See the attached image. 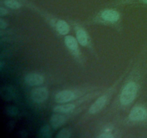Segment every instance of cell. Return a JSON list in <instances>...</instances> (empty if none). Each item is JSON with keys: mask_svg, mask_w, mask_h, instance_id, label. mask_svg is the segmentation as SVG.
Wrapping results in <instances>:
<instances>
[{"mask_svg": "<svg viewBox=\"0 0 147 138\" xmlns=\"http://www.w3.org/2000/svg\"><path fill=\"white\" fill-rule=\"evenodd\" d=\"M7 14H8V10L4 8L3 7H0V16H1V17L7 15Z\"/></svg>", "mask_w": 147, "mask_h": 138, "instance_id": "17", "label": "cell"}, {"mask_svg": "<svg viewBox=\"0 0 147 138\" xmlns=\"http://www.w3.org/2000/svg\"><path fill=\"white\" fill-rule=\"evenodd\" d=\"M76 37H77L78 42L80 43L81 45L86 46L88 43V38L86 32L83 30H78L76 32Z\"/></svg>", "mask_w": 147, "mask_h": 138, "instance_id": "11", "label": "cell"}, {"mask_svg": "<svg viewBox=\"0 0 147 138\" xmlns=\"http://www.w3.org/2000/svg\"><path fill=\"white\" fill-rule=\"evenodd\" d=\"M4 4L6 7L13 9H17L22 7L21 4L17 0H4Z\"/></svg>", "mask_w": 147, "mask_h": 138, "instance_id": "13", "label": "cell"}, {"mask_svg": "<svg viewBox=\"0 0 147 138\" xmlns=\"http://www.w3.org/2000/svg\"><path fill=\"white\" fill-rule=\"evenodd\" d=\"M99 138H113V135L112 134L109 133V132H104V133H102L101 135H100L98 136Z\"/></svg>", "mask_w": 147, "mask_h": 138, "instance_id": "16", "label": "cell"}, {"mask_svg": "<svg viewBox=\"0 0 147 138\" xmlns=\"http://www.w3.org/2000/svg\"><path fill=\"white\" fill-rule=\"evenodd\" d=\"M74 99V93H73L72 91L69 90H65L58 92V93L55 95V101L60 103H66V102L70 101L73 100V99Z\"/></svg>", "mask_w": 147, "mask_h": 138, "instance_id": "5", "label": "cell"}, {"mask_svg": "<svg viewBox=\"0 0 147 138\" xmlns=\"http://www.w3.org/2000/svg\"><path fill=\"white\" fill-rule=\"evenodd\" d=\"M25 82L32 86H40L44 82V78L42 75L36 73H31L25 76Z\"/></svg>", "mask_w": 147, "mask_h": 138, "instance_id": "4", "label": "cell"}, {"mask_svg": "<svg viewBox=\"0 0 147 138\" xmlns=\"http://www.w3.org/2000/svg\"><path fill=\"white\" fill-rule=\"evenodd\" d=\"M52 135V130L50 127L47 125L43 126L40 129V132H39V136L42 137H50Z\"/></svg>", "mask_w": 147, "mask_h": 138, "instance_id": "14", "label": "cell"}, {"mask_svg": "<svg viewBox=\"0 0 147 138\" xmlns=\"http://www.w3.org/2000/svg\"><path fill=\"white\" fill-rule=\"evenodd\" d=\"M146 117V110L142 106H135L129 114V119L132 121H142Z\"/></svg>", "mask_w": 147, "mask_h": 138, "instance_id": "3", "label": "cell"}, {"mask_svg": "<svg viewBox=\"0 0 147 138\" xmlns=\"http://www.w3.org/2000/svg\"><path fill=\"white\" fill-rule=\"evenodd\" d=\"M65 43L67 48H69L72 51L76 52L78 50V40H76L73 36H66L65 38Z\"/></svg>", "mask_w": 147, "mask_h": 138, "instance_id": "9", "label": "cell"}, {"mask_svg": "<svg viewBox=\"0 0 147 138\" xmlns=\"http://www.w3.org/2000/svg\"><path fill=\"white\" fill-rule=\"evenodd\" d=\"M101 17L104 20L110 22H115L119 19V14L114 9H106L101 13Z\"/></svg>", "mask_w": 147, "mask_h": 138, "instance_id": "6", "label": "cell"}, {"mask_svg": "<svg viewBox=\"0 0 147 138\" xmlns=\"http://www.w3.org/2000/svg\"><path fill=\"white\" fill-rule=\"evenodd\" d=\"M66 119L63 115L60 114H54L50 117V124L55 129L60 127L63 126L65 122Z\"/></svg>", "mask_w": 147, "mask_h": 138, "instance_id": "7", "label": "cell"}, {"mask_svg": "<svg viewBox=\"0 0 147 138\" xmlns=\"http://www.w3.org/2000/svg\"><path fill=\"white\" fill-rule=\"evenodd\" d=\"M75 105L73 103H67V104L59 105L55 106L53 109L55 112L57 113H68L74 109Z\"/></svg>", "mask_w": 147, "mask_h": 138, "instance_id": "12", "label": "cell"}, {"mask_svg": "<svg viewBox=\"0 0 147 138\" xmlns=\"http://www.w3.org/2000/svg\"><path fill=\"white\" fill-rule=\"evenodd\" d=\"M106 102V97L105 96H102L99 97L94 103L92 104L90 107L89 112L90 114H96L101 110L102 108L104 106L105 103Z\"/></svg>", "mask_w": 147, "mask_h": 138, "instance_id": "8", "label": "cell"}, {"mask_svg": "<svg viewBox=\"0 0 147 138\" xmlns=\"http://www.w3.org/2000/svg\"><path fill=\"white\" fill-rule=\"evenodd\" d=\"M70 136H71V132L70 129L67 128H64L59 132L56 137L57 138H69Z\"/></svg>", "mask_w": 147, "mask_h": 138, "instance_id": "15", "label": "cell"}, {"mask_svg": "<svg viewBox=\"0 0 147 138\" xmlns=\"http://www.w3.org/2000/svg\"><path fill=\"white\" fill-rule=\"evenodd\" d=\"M48 90L45 87H37L31 92V98L34 102L42 103L48 97Z\"/></svg>", "mask_w": 147, "mask_h": 138, "instance_id": "2", "label": "cell"}, {"mask_svg": "<svg viewBox=\"0 0 147 138\" xmlns=\"http://www.w3.org/2000/svg\"><path fill=\"white\" fill-rule=\"evenodd\" d=\"M7 26V22H6V21H4L2 18L0 19V27H1V29L6 28Z\"/></svg>", "mask_w": 147, "mask_h": 138, "instance_id": "18", "label": "cell"}, {"mask_svg": "<svg viewBox=\"0 0 147 138\" xmlns=\"http://www.w3.org/2000/svg\"><path fill=\"white\" fill-rule=\"evenodd\" d=\"M143 1V2H144L145 4H147V0H142Z\"/></svg>", "mask_w": 147, "mask_h": 138, "instance_id": "19", "label": "cell"}, {"mask_svg": "<svg viewBox=\"0 0 147 138\" xmlns=\"http://www.w3.org/2000/svg\"><path fill=\"white\" fill-rule=\"evenodd\" d=\"M137 93V85L134 82H129L123 89L121 94L120 101L123 104L128 105L136 98Z\"/></svg>", "mask_w": 147, "mask_h": 138, "instance_id": "1", "label": "cell"}, {"mask_svg": "<svg viewBox=\"0 0 147 138\" xmlns=\"http://www.w3.org/2000/svg\"><path fill=\"white\" fill-rule=\"evenodd\" d=\"M56 29L60 34H67L70 30V27L64 20H59L56 23Z\"/></svg>", "mask_w": 147, "mask_h": 138, "instance_id": "10", "label": "cell"}]
</instances>
